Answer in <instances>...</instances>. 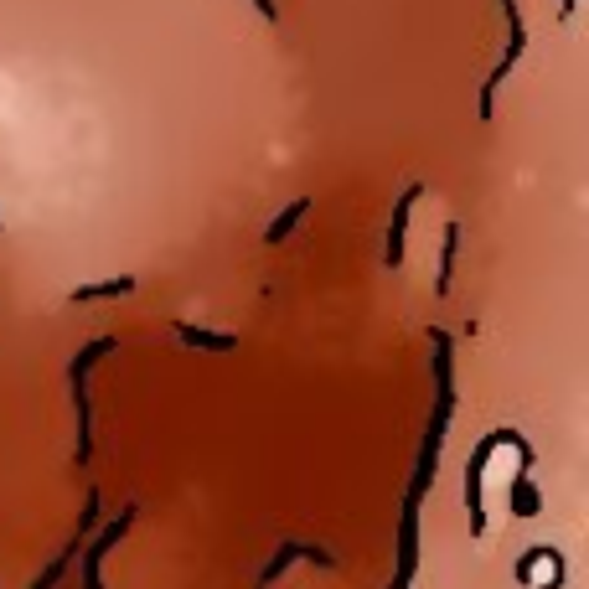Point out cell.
<instances>
[{"instance_id": "ba28073f", "label": "cell", "mask_w": 589, "mask_h": 589, "mask_svg": "<svg viewBox=\"0 0 589 589\" xmlns=\"http://www.w3.org/2000/svg\"><path fill=\"white\" fill-rule=\"evenodd\" d=\"M254 6L264 11V21H279V11H274V0H254Z\"/></svg>"}, {"instance_id": "8992f818", "label": "cell", "mask_w": 589, "mask_h": 589, "mask_svg": "<svg viewBox=\"0 0 589 589\" xmlns=\"http://www.w3.org/2000/svg\"><path fill=\"white\" fill-rule=\"evenodd\" d=\"M305 207H310L305 197H300V202H290V207H285V212H279V217H274V223H269V233H264V238H269V243H279V238H290V228H295V223H300V217H305Z\"/></svg>"}, {"instance_id": "52a82bcc", "label": "cell", "mask_w": 589, "mask_h": 589, "mask_svg": "<svg viewBox=\"0 0 589 589\" xmlns=\"http://www.w3.org/2000/svg\"><path fill=\"white\" fill-rule=\"evenodd\" d=\"M455 243H460V228L450 223V228H445V269H440V290H450V279H455Z\"/></svg>"}, {"instance_id": "9c48e42d", "label": "cell", "mask_w": 589, "mask_h": 589, "mask_svg": "<svg viewBox=\"0 0 589 589\" xmlns=\"http://www.w3.org/2000/svg\"><path fill=\"white\" fill-rule=\"evenodd\" d=\"M558 6H564V16H569V11H574V0H558Z\"/></svg>"}, {"instance_id": "7a4b0ae2", "label": "cell", "mask_w": 589, "mask_h": 589, "mask_svg": "<svg viewBox=\"0 0 589 589\" xmlns=\"http://www.w3.org/2000/svg\"><path fill=\"white\" fill-rule=\"evenodd\" d=\"M419 192H424V186H409V192L398 197V207H393V228H388V264L393 269L403 264V233H409V207L419 202Z\"/></svg>"}, {"instance_id": "3957f363", "label": "cell", "mask_w": 589, "mask_h": 589, "mask_svg": "<svg viewBox=\"0 0 589 589\" xmlns=\"http://www.w3.org/2000/svg\"><path fill=\"white\" fill-rule=\"evenodd\" d=\"M486 460H491V440L476 450L471 476H465V496H471V533H486V507H481V471H486Z\"/></svg>"}, {"instance_id": "5b68a950", "label": "cell", "mask_w": 589, "mask_h": 589, "mask_svg": "<svg viewBox=\"0 0 589 589\" xmlns=\"http://www.w3.org/2000/svg\"><path fill=\"white\" fill-rule=\"evenodd\" d=\"M135 290V279L124 274V279H109V285H83V290H73V300L83 305V300H114V295H130Z\"/></svg>"}, {"instance_id": "6da1fadb", "label": "cell", "mask_w": 589, "mask_h": 589, "mask_svg": "<svg viewBox=\"0 0 589 589\" xmlns=\"http://www.w3.org/2000/svg\"><path fill=\"white\" fill-rule=\"evenodd\" d=\"M114 347V341L104 336V341H88L83 347V357L73 362V409H78V465H88V455H93V424H88V367L99 362L104 352Z\"/></svg>"}, {"instance_id": "277c9868", "label": "cell", "mask_w": 589, "mask_h": 589, "mask_svg": "<svg viewBox=\"0 0 589 589\" xmlns=\"http://www.w3.org/2000/svg\"><path fill=\"white\" fill-rule=\"evenodd\" d=\"M176 336H181V341H192V347H217V352H233V347H238V336H228V331H197V326H176Z\"/></svg>"}]
</instances>
